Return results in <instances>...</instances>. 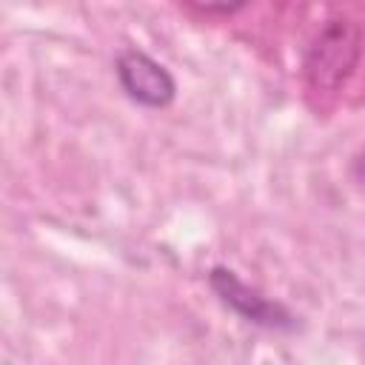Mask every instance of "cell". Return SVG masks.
<instances>
[{
  "mask_svg": "<svg viewBox=\"0 0 365 365\" xmlns=\"http://www.w3.org/2000/svg\"><path fill=\"white\" fill-rule=\"evenodd\" d=\"M362 34L359 26L348 17H331L314 34L305 51V83L314 94H334L351 77L359 63Z\"/></svg>",
  "mask_w": 365,
  "mask_h": 365,
  "instance_id": "cell-1",
  "label": "cell"
},
{
  "mask_svg": "<svg viewBox=\"0 0 365 365\" xmlns=\"http://www.w3.org/2000/svg\"><path fill=\"white\" fill-rule=\"evenodd\" d=\"M208 285H211V291L217 294V299L228 311H234L237 317H242L251 325H259V328H268V331H294L297 328L294 314L282 302L268 299L262 291H257L254 285L242 282L237 277V271H231L225 265H214L211 268Z\"/></svg>",
  "mask_w": 365,
  "mask_h": 365,
  "instance_id": "cell-2",
  "label": "cell"
},
{
  "mask_svg": "<svg viewBox=\"0 0 365 365\" xmlns=\"http://www.w3.org/2000/svg\"><path fill=\"white\" fill-rule=\"evenodd\" d=\"M114 74L125 97L143 108H165L177 97L174 74L140 48H125L114 60Z\"/></svg>",
  "mask_w": 365,
  "mask_h": 365,
  "instance_id": "cell-3",
  "label": "cell"
},
{
  "mask_svg": "<svg viewBox=\"0 0 365 365\" xmlns=\"http://www.w3.org/2000/svg\"><path fill=\"white\" fill-rule=\"evenodd\" d=\"M202 14H234L242 9V3H191Z\"/></svg>",
  "mask_w": 365,
  "mask_h": 365,
  "instance_id": "cell-4",
  "label": "cell"
}]
</instances>
